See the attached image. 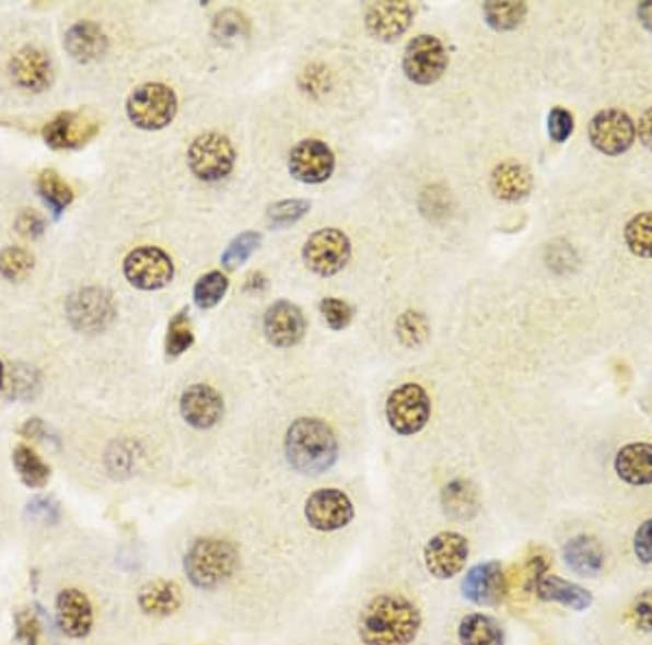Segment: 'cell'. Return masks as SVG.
I'll return each mask as SVG.
<instances>
[{"label":"cell","mask_w":652,"mask_h":645,"mask_svg":"<svg viewBox=\"0 0 652 645\" xmlns=\"http://www.w3.org/2000/svg\"><path fill=\"white\" fill-rule=\"evenodd\" d=\"M638 133H640V142H642L649 151H652V107L642 114Z\"/></svg>","instance_id":"obj_48"},{"label":"cell","mask_w":652,"mask_h":645,"mask_svg":"<svg viewBox=\"0 0 652 645\" xmlns=\"http://www.w3.org/2000/svg\"><path fill=\"white\" fill-rule=\"evenodd\" d=\"M305 328H307V324H305L303 312L296 305L288 303V301L275 303L266 312V318H264L266 337L277 348L296 345L303 339Z\"/></svg>","instance_id":"obj_20"},{"label":"cell","mask_w":652,"mask_h":645,"mask_svg":"<svg viewBox=\"0 0 652 645\" xmlns=\"http://www.w3.org/2000/svg\"><path fill=\"white\" fill-rule=\"evenodd\" d=\"M181 415L196 431L213 429L224 415V400L209 385H191L181 396Z\"/></svg>","instance_id":"obj_17"},{"label":"cell","mask_w":652,"mask_h":645,"mask_svg":"<svg viewBox=\"0 0 652 645\" xmlns=\"http://www.w3.org/2000/svg\"><path fill=\"white\" fill-rule=\"evenodd\" d=\"M509 583L504 567L498 561H486L470 567L462 580V591L468 602L481 609L498 607L507 596Z\"/></svg>","instance_id":"obj_14"},{"label":"cell","mask_w":652,"mask_h":645,"mask_svg":"<svg viewBox=\"0 0 652 645\" xmlns=\"http://www.w3.org/2000/svg\"><path fill=\"white\" fill-rule=\"evenodd\" d=\"M101 131V122L90 114L66 112L44 127V140L50 149H81Z\"/></svg>","instance_id":"obj_15"},{"label":"cell","mask_w":652,"mask_h":645,"mask_svg":"<svg viewBox=\"0 0 652 645\" xmlns=\"http://www.w3.org/2000/svg\"><path fill=\"white\" fill-rule=\"evenodd\" d=\"M2 380H4V367H2V363H0V389H2Z\"/></svg>","instance_id":"obj_51"},{"label":"cell","mask_w":652,"mask_h":645,"mask_svg":"<svg viewBox=\"0 0 652 645\" xmlns=\"http://www.w3.org/2000/svg\"><path fill=\"white\" fill-rule=\"evenodd\" d=\"M587 133L592 146L598 153L616 157L633 146L638 138V127L629 114L620 109H605L592 118Z\"/></svg>","instance_id":"obj_9"},{"label":"cell","mask_w":652,"mask_h":645,"mask_svg":"<svg viewBox=\"0 0 652 645\" xmlns=\"http://www.w3.org/2000/svg\"><path fill=\"white\" fill-rule=\"evenodd\" d=\"M286 457L296 472L318 477L337 464L339 444L325 420L299 418L288 429Z\"/></svg>","instance_id":"obj_2"},{"label":"cell","mask_w":652,"mask_h":645,"mask_svg":"<svg viewBox=\"0 0 652 645\" xmlns=\"http://www.w3.org/2000/svg\"><path fill=\"white\" fill-rule=\"evenodd\" d=\"M535 596L542 602H555V605H561L572 611H587L594 605V596L585 587L563 580L552 574H546L535 585Z\"/></svg>","instance_id":"obj_23"},{"label":"cell","mask_w":652,"mask_h":645,"mask_svg":"<svg viewBox=\"0 0 652 645\" xmlns=\"http://www.w3.org/2000/svg\"><path fill=\"white\" fill-rule=\"evenodd\" d=\"M240 567V550L233 541L220 537L196 539L183 556V572L191 587L213 591L226 585Z\"/></svg>","instance_id":"obj_3"},{"label":"cell","mask_w":652,"mask_h":645,"mask_svg":"<svg viewBox=\"0 0 652 645\" xmlns=\"http://www.w3.org/2000/svg\"><path fill=\"white\" fill-rule=\"evenodd\" d=\"M187 165L196 178L216 183L231 174L235 165V149L226 136L220 133H205L198 136L189 151H187Z\"/></svg>","instance_id":"obj_6"},{"label":"cell","mask_w":652,"mask_h":645,"mask_svg":"<svg viewBox=\"0 0 652 645\" xmlns=\"http://www.w3.org/2000/svg\"><path fill=\"white\" fill-rule=\"evenodd\" d=\"M531 185L528 169L517 163H500L491 174V189L500 200H522L531 191Z\"/></svg>","instance_id":"obj_28"},{"label":"cell","mask_w":652,"mask_h":645,"mask_svg":"<svg viewBox=\"0 0 652 645\" xmlns=\"http://www.w3.org/2000/svg\"><path fill=\"white\" fill-rule=\"evenodd\" d=\"M66 312H68V320L72 322V326L83 332H101L112 324L116 316L112 294L105 290H98V288H88V290L72 294L68 298Z\"/></svg>","instance_id":"obj_13"},{"label":"cell","mask_w":652,"mask_h":645,"mask_svg":"<svg viewBox=\"0 0 652 645\" xmlns=\"http://www.w3.org/2000/svg\"><path fill=\"white\" fill-rule=\"evenodd\" d=\"M414 9L409 2H374L365 11L368 31L383 42L398 39L411 24Z\"/></svg>","instance_id":"obj_21"},{"label":"cell","mask_w":652,"mask_h":645,"mask_svg":"<svg viewBox=\"0 0 652 645\" xmlns=\"http://www.w3.org/2000/svg\"><path fill=\"white\" fill-rule=\"evenodd\" d=\"M396 335L398 339L409 345V348H418L427 341L429 337V322L422 314H416V312H407L398 318L396 322Z\"/></svg>","instance_id":"obj_36"},{"label":"cell","mask_w":652,"mask_h":645,"mask_svg":"<svg viewBox=\"0 0 652 645\" xmlns=\"http://www.w3.org/2000/svg\"><path fill=\"white\" fill-rule=\"evenodd\" d=\"M37 191L44 198V202L48 204V209L59 215L72 200L74 194L70 189V185L55 172V169H44L37 178Z\"/></svg>","instance_id":"obj_31"},{"label":"cell","mask_w":652,"mask_h":645,"mask_svg":"<svg viewBox=\"0 0 652 645\" xmlns=\"http://www.w3.org/2000/svg\"><path fill=\"white\" fill-rule=\"evenodd\" d=\"M638 17H640V22L652 31V2H642L640 7H638Z\"/></svg>","instance_id":"obj_50"},{"label":"cell","mask_w":652,"mask_h":645,"mask_svg":"<svg viewBox=\"0 0 652 645\" xmlns=\"http://www.w3.org/2000/svg\"><path fill=\"white\" fill-rule=\"evenodd\" d=\"M631 618L636 622V626L644 633H651L652 635V589L642 591L636 602H633V609H631Z\"/></svg>","instance_id":"obj_44"},{"label":"cell","mask_w":652,"mask_h":645,"mask_svg":"<svg viewBox=\"0 0 652 645\" xmlns=\"http://www.w3.org/2000/svg\"><path fill=\"white\" fill-rule=\"evenodd\" d=\"M422 629V613L403 594L374 596L361 611L357 633L363 645H411Z\"/></svg>","instance_id":"obj_1"},{"label":"cell","mask_w":652,"mask_h":645,"mask_svg":"<svg viewBox=\"0 0 652 645\" xmlns=\"http://www.w3.org/2000/svg\"><path fill=\"white\" fill-rule=\"evenodd\" d=\"M229 279L222 272H209L198 279L194 288V303L198 309H213L226 294Z\"/></svg>","instance_id":"obj_33"},{"label":"cell","mask_w":652,"mask_h":645,"mask_svg":"<svg viewBox=\"0 0 652 645\" xmlns=\"http://www.w3.org/2000/svg\"><path fill=\"white\" fill-rule=\"evenodd\" d=\"M63 46H66V50L77 61L90 63V61H96L98 57L105 55V50H107V37H105V33H103V28L98 24H94V22H77L66 33Z\"/></svg>","instance_id":"obj_26"},{"label":"cell","mask_w":652,"mask_h":645,"mask_svg":"<svg viewBox=\"0 0 652 645\" xmlns=\"http://www.w3.org/2000/svg\"><path fill=\"white\" fill-rule=\"evenodd\" d=\"M335 155L321 140H303L290 153V174L307 185H318L330 178Z\"/></svg>","instance_id":"obj_16"},{"label":"cell","mask_w":652,"mask_h":645,"mask_svg":"<svg viewBox=\"0 0 652 645\" xmlns=\"http://www.w3.org/2000/svg\"><path fill=\"white\" fill-rule=\"evenodd\" d=\"M449 68V52L444 44L433 35L414 37L403 57L405 77L418 85L435 83Z\"/></svg>","instance_id":"obj_8"},{"label":"cell","mask_w":652,"mask_h":645,"mask_svg":"<svg viewBox=\"0 0 652 645\" xmlns=\"http://www.w3.org/2000/svg\"><path fill=\"white\" fill-rule=\"evenodd\" d=\"M321 312L325 316L326 324L333 330H341L352 320V309L344 301H337V298H325L321 303Z\"/></svg>","instance_id":"obj_43"},{"label":"cell","mask_w":652,"mask_h":645,"mask_svg":"<svg viewBox=\"0 0 652 645\" xmlns=\"http://www.w3.org/2000/svg\"><path fill=\"white\" fill-rule=\"evenodd\" d=\"M548 567H550V563L542 554H535L528 559V563H526V589L528 591H535V585L548 574Z\"/></svg>","instance_id":"obj_46"},{"label":"cell","mask_w":652,"mask_h":645,"mask_svg":"<svg viewBox=\"0 0 652 645\" xmlns=\"http://www.w3.org/2000/svg\"><path fill=\"white\" fill-rule=\"evenodd\" d=\"M385 418L396 435L414 437L424 431L431 420V398L422 385L403 383L389 394Z\"/></svg>","instance_id":"obj_4"},{"label":"cell","mask_w":652,"mask_h":645,"mask_svg":"<svg viewBox=\"0 0 652 645\" xmlns=\"http://www.w3.org/2000/svg\"><path fill=\"white\" fill-rule=\"evenodd\" d=\"M574 131V118L568 109L563 107H555L550 114H548V136L552 142L557 144H563Z\"/></svg>","instance_id":"obj_42"},{"label":"cell","mask_w":652,"mask_h":645,"mask_svg":"<svg viewBox=\"0 0 652 645\" xmlns=\"http://www.w3.org/2000/svg\"><path fill=\"white\" fill-rule=\"evenodd\" d=\"M350 239L337 228L316 231L303 248V259L307 268L321 277H333L346 268L350 261Z\"/></svg>","instance_id":"obj_10"},{"label":"cell","mask_w":652,"mask_h":645,"mask_svg":"<svg viewBox=\"0 0 652 645\" xmlns=\"http://www.w3.org/2000/svg\"><path fill=\"white\" fill-rule=\"evenodd\" d=\"M310 207L312 204L307 200H283L268 209V220L275 226H290V224L299 222L310 211Z\"/></svg>","instance_id":"obj_39"},{"label":"cell","mask_w":652,"mask_h":645,"mask_svg":"<svg viewBox=\"0 0 652 645\" xmlns=\"http://www.w3.org/2000/svg\"><path fill=\"white\" fill-rule=\"evenodd\" d=\"M561 556H563V563L568 565V570L581 578H594L605 570V550L590 535L572 537L563 546Z\"/></svg>","instance_id":"obj_22"},{"label":"cell","mask_w":652,"mask_h":645,"mask_svg":"<svg viewBox=\"0 0 652 645\" xmlns=\"http://www.w3.org/2000/svg\"><path fill=\"white\" fill-rule=\"evenodd\" d=\"M13 83L24 92H44L53 83L50 57L33 46L18 50L9 63Z\"/></svg>","instance_id":"obj_18"},{"label":"cell","mask_w":652,"mask_h":645,"mask_svg":"<svg viewBox=\"0 0 652 645\" xmlns=\"http://www.w3.org/2000/svg\"><path fill=\"white\" fill-rule=\"evenodd\" d=\"M50 508H55V506H53L46 497H37V500H33V502L28 504V515H31V517L42 515L44 521H53V517H50Z\"/></svg>","instance_id":"obj_49"},{"label":"cell","mask_w":652,"mask_h":645,"mask_svg":"<svg viewBox=\"0 0 652 645\" xmlns=\"http://www.w3.org/2000/svg\"><path fill=\"white\" fill-rule=\"evenodd\" d=\"M261 235L259 233H242L240 237H235L229 248L222 255V266L226 270H235L237 266H242L244 261L251 259V255L259 248Z\"/></svg>","instance_id":"obj_37"},{"label":"cell","mask_w":652,"mask_h":645,"mask_svg":"<svg viewBox=\"0 0 652 645\" xmlns=\"http://www.w3.org/2000/svg\"><path fill=\"white\" fill-rule=\"evenodd\" d=\"M191 343H194V332H191L189 318L185 312H178L167 324V339H165L167 356L183 354L185 350H189Z\"/></svg>","instance_id":"obj_35"},{"label":"cell","mask_w":652,"mask_h":645,"mask_svg":"<svg viewBox=\"0 0 652 645\" xmlns=\"http://www.w3.org/2000/svg\"><path fill=\"white\" fill-rule=\"evenodd\" d=\"M618 477L633 486L652 484V444L636 442L620 448L614 464Z\"/></svg>","instance_id":"obj_25"},{"label":"cell","mask_w":652,"mask_h":645,"mask_svg":"<svg viewBox=\"0 0 652 645\" xmlns=\"http://www.w3.org/2000/svg\"><path fill=\"white\" fill-rule=\"evenodd\" d=\"M484 13L489 26L496 31H511L522 24L526 15L524 2H488L484 4Z\"/></svg>","instance_id":"obj_34"},{"label":"cell","mask_w":652,"mask_h":645,"mask_svg":"<svg viewBox=\"0 0 652 645\" xmlns=\"http://www.w3.org/2000/svg\"><path fill=\"white\" fill-rule=\"evenodd\" d=\"M633 552L640 559V563L651 565L652 563V519L640 524L633 537Z\"/></svg>","instance_id":"obj_45"},{"label":"cell","mask_w":652,"mask_h":645,"mask_svg":"<svg viewBox=\"0 0 652 645\" xmlns=\"http://www.w3.org/2000/svg\"><path fill=\"white\" fill-rule=\"evenodd\" d=\"M305 519L318 532H335L354 519V504L344 491L325 486L307 497Z\"/></svg>","instance_id":"obj_12"},{"label":"cell","mask_w":652,"mask_h":645,"mask_svg":"<svg viewBox=\"0 0 652 645\" xmlns=\"http://www.w3.org/2000/svg\"><path fill=\"white\" fill-rule=\"evenodd\" d=\"M625 242L633 255L652 259V211L638 213L627 222Z\"/></svg>","instance_id":"obj_32"},{"label":"cell","mask_w":652,"mask_h":645,"mask_svg":"<svg viewBox=\"0 0 652 645\" xmlns=\"http://www.w3.org/2000/svg\"><path fill=\"white\" fill-rule=\"evenodd\" d=\"M462 645H504L502 626L488 613H468L457 629Z\"/></svg>","instance_id":"obj_29"},{"label":"cell","mask_w":652,"mask_h":645,"mask_svg":"<svg viewBox=\"0 0 652 645\" xmlns=\"http://www.w3.org/2000/svg\"><path fill=\"white\" fill-rule=\"evenodd\" d=\"M33 270V257L24 248H4L0 253V274L9 281H22Z\"/></svg>","instance_id":"obj_38"},{"label":"cell","mask_w":652,"mask_h":645,"mask_svg":"<svg viewBox=\"0 0 652 645\" xmlns=\"http://www.w3.org/2000/svg\"><path fill=\"white\" fill-rule=\"evenodd\" d=\"M129 120L144 131H160L176 116V94L163 83H147L127 101Z\"/></svg>","instance_id":"obj_5"},{"label":"cell","mask_w":652,"mask_h":645,"mask_svg":"<svg viewBox=\"0 0 652 645\" xmlns=\"http://www.w3.org/2000/svg\"><path fill=\"white\" fill-rule=\"evenodd\" d=\"M13 468L28 489H44L50 481V468L28 446H18L13 450Z\"/></svg>","instance_id":"obj_30"},{"label":"cell","mask_w":652,"mask_h":645,"mask_svg":"<svg viewBox=\"0 0 652 645\" xmlns=\"http://www.w3.org/2000/svg\"><path fill=\"white\" fill-rule=\"evenodd\" d=\"M15 224H18V231L26 237H37L44 233V218L35 211H22Z\"/></svg>","instance_id":"obj_47"},{"label":"cell","mask_w":652,"mask_h":645,"mask_svg":"<svg viewBox=\"0 0 652 645\" xmlns=\"http://www.w3.org/2000/svg\"><path fill=\"white\" fill-rule=\"evenodd\" d=\"M57 626L70 640H85L94 626V609L81 589H63L57 596Z\"/></svg>","instance_id":"obj_19"},{"label":"cell","mask_w":652,"mask_h":645,"mask_svg":"<svg viewBox=\"0 0 652 645\" xmlns=\"http://www.w3.org/2000/svg\"><path fill=\"white\" fill-rule=\"evenodd\" d=\"M183 605L181 587L172 580H151L147 583L138 594V607L144 615L153 618H170L174 615Z\"/></svg>","instance_id":"obj_24"},{"label":"cell","mask_w":652,"mask_h":645,"mask_svg":"<svg viewBox=\"0 0 652 645\" xmlns=\"http://www.w3.org/2000/svg\"><path fill=\"white\" fill-rule=\"evenodd\" d=\"M125 277L133 288L144 292H155L172 281L174 263L162 248L142 246V248H136L125 259Z\"/></svg>","instance_id":"obj_11"},{"label":"cell","mask_w":652,"mask_h":645,"mask_svg":"<svg viewBox=\"0 0 652 645\" xmlns=\"http://www.w3.org/2000/svg\"><path fill=\"white\" fill-rule=\"evenodd\" d=\"M442 508L455 521H470L477 517L481 504L475 484L457 479L442 489Z\"/></svg>","instance_id":"obj_27"},{"label":"cell","mask_w":652,"mask_h":645,"mask_svg":"<svg viewBox=\"0 0 652 645\" xmlns=\"http://www.w3.org/2000/svg\"><path fill=\"white\" fill-rule=\"evenodd\" d=\"M246 33V20L242 13L226 9L222 13H218L216 22H213V35L220 39H233Z\"/></svg>","instance_id":"obj_41"},{"label":"cell","mask_w":652,"mask_h":645,"mask_svg":"<svg viewBox=\"0 0 652 645\" xmlns=\"http://www.w3.org/2000/svg\"><path fill=\"white\" fill-rule=\"evenodd\" d=\"M424 567L438 580L459 576L470 556V543L462 532L442 530L424 546Z\"/></svg>","instance_id":"obj_7"},{"label":"cell","mask_w":652,"mask_h":645,"mask_svg":"<svg viewBox=\"0 0 652 645\" xmlns=\"http://www.w3.org/2000/svg\"><path fill=\"white\" fill-rule=\"evenodd\" d=\"M42 624L35 611L22 609L15 613V640L24 645H39Z\"/></svg>","instance_id":"obj_40"}]
</instances>
